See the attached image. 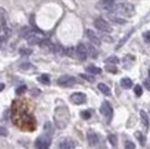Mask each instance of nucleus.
Returning <instances> with one entry per match:
<instances>
[{
    "instance_id": "f257e3e1",
    "label": "nucleus",
    "mask_w": 150,
    "mask_h": 149,
    "mask_svg": "<svg viewBox=\"0 0 150 149\" xmlns=\"http://www.w3.org/2000/svg\"><path fill=\"white\" fill-rule=\"evenodd\" d=\"M113 11L118 15H121V17H132L135 14V7L131 3L123 1V3H116Z\"/></svg>"
},
{
    "instance_id": "f03ea898",
    "label": "nucleus",
    "mask_w": 150,
    "mask_h": 149,
    "mask_svg": "<svg viewBox=\"0 0 150 149\" xmlns=\"http://www.w3.org/2000/svg\"><path fill=\"white\" fill-rule=\"evenodd\" d=\"M94 25H95L96 29L99 32H102V33H112V25H110L108 21H105L103 18H100V17L94 21Z\"/></svg>"
},
{
    "instance_id": "7ed1b4c3",
    "label": "nucleus",
    "mask_w": 150,
    "mask_h": 149,
    "mask_svg": "<svg viewBox=\"0 0 150 149\" xmlns=\"http://www.w3.org/2000/svg\"><path fill=\"white\" fill-rule=\"evenodd\" d=\"M51 144V135H48V134H44V135H40L37 137L36 141H35V146L39 149H46L48 148Z\"/></svg>"
},
{
    "instance_id": "20e7f679",
    "label": "nucleus",
    "mask_w": 150,
    "mask_h": 149,
    "mask_svg": "<svg viewBox=\"0 0 150 149\" xmlns=\"http://www.w3.org/2000/svg\"><path fill=\"white\" fill-rule=\"evenodd\" d=\"M57 83H58L61 87H70L73 86V84H76V79L73 76H68V75H65V76H61L57 80Z\"/></svg>"
},
{
    "instance_id": "39448f33",
    "label": "nucleus",
    "mask_w": 150,
    "mask_h": 149,
    "mask_svg": "<svg viewBox=\"0 0 150 149\" xmlns=\"http://www.w3.org/2000/svg\"><path fill=\"white\" fill-rule=\"evenodd\" d=\"M116 1L114 0H99L96 3V7L99 10H106V11H113Z\"/></svg>"
},
{
    "instance_id": "423d86ee",
    "label": "nucleus",
    "mask_w": 150,
    "mask_h": 149,
    "mask_svg": "<svg viewBox=\"0 0 150 149\" xmlns=\"http://www.w3.org/2000/svg\"><path fill=\"white\" fill-rule=\"evenodd\" d=\"M76 57H77L79 59H81V61L87 59V57H88V50H87V46L84 44V43H79V46L76 47Z\"/></svg>"
},
{
    "instance_id": "0eeeda50",
    "label": "nucleus",
    "mask_w": 150,
    "mask_h": 149,
    "mask_svg": "<svg viewBox=\"0 0 150 149\" xmlns=\"http://www.w3.org/2000/svg\"><path fill=\"white\" fill-rule=\"evenodd\" d=\"M70 101L76 105H81V104H86L87 102V97H86V94H83V93H73V94L70 95Z\"/></svg>"
},
{
    "instance_id": "6e6552de",
    "label": "nucleus",
    "mask_w": 150,
    "mask_h": 149,
    "mask_svg": "<svg viewBox=\"0 0 150 149\" xmlns=\"http://www.w3.org/2000/svg\"><path fill=\"white\" fill-rule=\"evenodd\" d=\"M100 113L103 115L105 118L110 119L112 118V115H113V109H112V105L108 102V101H103L102 105H100Z\"/></svg>"
},
{
    "instance_id": "1a4fd4ad",
    "label": "nucleus",
    "mask_w": 150,
    "mask_h": 149,
    "mask_svg": "<svg viewBox=\"0 0 150 149\" xmlns=\"http://www.w3.org/2000/svg\"><path fill=\"white\" fill-rule=\"evenodd\" d=\"M86 35H87V37L90 39V41H91L94 46H100L102 40H100V36H98V35H96V32L91 31V29H87Z\"/></svg>"
},
{
    "instance_id": "9d476101",
    "label": "nucleus",
    "mask_w": 150,
    "mask_h": 149,
    "mask_svg": "<svg viewBox=\"0 0 150 149\" xmlns=\"http://www.w3.org/2000/svg\"><path fill=\"white\" fill-rule=\"evenodd\" d=\"M87 140H88V144L91 146H96L100 142V137L96 134L95 131H88L87 133Z\"/></svg>"
},
{
    "instance_id": "9b49d317",
    "label": "nucleus",
    "mask_w": 150,
    "mask_h": 149,
    "mask_svg": "<svg viewBox=\"0 0 150 149\" xmlns=\"http://www.w3.org/2000/svg\"><path fill=\"white\" fill-rule=\"evenodd\" d=\"M74 146H76V144H74V141L70 140V138H62L58 144V148H61V149H72V148H74Z\"/></svg>"
},
{
    "instance_id": "f8f14e48",
    "label": "nucleus",
    "mask_w": 150,
    "mask_h": 149,
    "mask_svg": "<svg viewBox=\"0 0 150 149\" xmlns=\"http://www.w3.org/2000/svg\"><path fill=\"white\" fill-rule=\"evenodd\" d=\"M26 40H28V43H29L30 46H35V44H39V46H40L41 40H43V37L37 36V35H35V33H30V35L26 37Z\"/></svg>"
},
{
    "instance_id": "ddd939ff",
    "label": "nucleus",
    "mask_w": 150,
    "mask_h": 149,
    "mask_svg": "<svg viewBox=\"0 0 150 149\" xmlns=\"http://www.w3.org/2000/svg\"><path fill=\"white\" fill-rule=\"evenodd\" d=\"M108 18L112 21V22H114V24H117V25H124V24L127 22L124 18H121V17H118V14H109L108 15Z\"/></svg>"
},
{
    "instance_id": "4468645a",
    "label": "nucleus",
    "mask_w": 150,
    "mask_h": 149,
    "mask_svg": "<svg viewBox=\"0 0 150 149\" xmlns=\"http://www.w3.org/2000/svg\"><path fill=\"white\" fill-rule=\"evenodd\" d=\"M7 19H8V15H7V13H6V10L0 9V26L7 25Z\"/></svg>"
},
{
    "instance_id": "2eb2a0df",
    "label": "nucleus",
    "mask_w": 150,
    "mask_h": 149,
    "mask_svg": "<svg viewBox=\"0 0 150 149\" xmlns=\"http://www.w3.org/2000/svg\"><path fill=\"white\" fill-rule=\"evenodd\" d=\"M121 87L123 88H131L132 86H134V83H132V80L129 79V77H124V79H121Z\"/></svg>"
},
{
    "instance_id": "dca6fc26",
    "label": "nucleus",
    "mask_w": 150,
    "mask_h": 149,
    "mask_svg": "<svg viewBox=\"0 0 150 149\" xmlns=\"http://www.w3.org/2000/svg\"><path fill=\"white\" fill-rule=\"evenodd\" d=\"M86 69H87V72L92 73V75H99V73L102 72V69L98 68V66H95V65H88Z\"/></svg>"
},
{
    "instance_id": "f3484780",
    "label": "nucleus",
    "mask_w": 150,
    "mask_h": 149,
    "mask_svg": "<svg viewBox=\"0 0 150 149\" xmlns=\"http://www.w3.org/2000/svg\"><path fill=\"white\" fill-rule=\"evenodd\" d=\"M98 88H99L100 93H103L105 95H110V88L106 84H103V83H99L98 84Z\"/></svg>"
},
{
    "instance_id": "a211bd4d",
    "label": "nucleus",
    "mask_w": 150,
    "mask_h": 149,
    "mask_svg": "<svg viewBox=\"0 0 150 149\" xmlns=\"http://www.w3.org/2000/svg\"><path fill=\"white\" fill-rule=\"evenodd\" d=\"M87 46V50H88V55H91V57H94L95 58L96 55V50H95V47L92 46V43H90V44H86Z\"/></svg>"
},
{
    "instance_id": "6ab92c4d",
    "label": "nucleus",
    "mask_w": 150,
    "mask_h": 149,
    "mask_svg": "<svg viewBox=\"0 0 150 149\" xmlns=\"http://www.w3.org/2000/svg\"><path fill=\"white\" fill-rule=\"evenodd\" d=\"M65 55H68V57H76V50L73 48V47H68V48H65Z\"/></svg>"
},
{
    "instance_id": "aec40b11",
    "label": "nucleus",
    "mask_w": 150,
    "mask_h": 149,
    "mask_svg": "<svg viewBox=\"0 0 150 149\" xmlns=\"http://www.w3.org/2000/svg\"><path fill=\"white\" fill-rule=\"evenodd\" d=\"M141 118H142V122L145 124L146 127H149V118H147V113L145 111H141Z\"/></svg>"
},
{
    "instance_id": "412c9836",
    "label": "nucleus",
    "mask_w": 150,
    "mask_h": 149,
    "mask_svg": "<svg viewBox=\"0 0 150 149\" xmlns=\"http://www.w3.org/2000/svg\"><path fill=\"white\" fill-rule=\"evenodd\" d=\"M44 131H46L48 135H52V133H54V130H52V124H51L50 122H47L46 124H44Z\"/></svg>"
},
{
    "instance_id": "4be33fe9",
    "label": "nucleus",
    "mask_w": 150,
    "mask_h": 149,
    "mask_svg": "<svg viewBox=\"0 0 150 149\" xmlns=\"http://www.w3.org/2000/svg\"><path fill=\"white\" fill-rule=\"evenodd\" d=\"M37 80L40 81V83H43V84H50V77H48V75H41V76H39Z\"/></svg>"
},
{
    "instance_id": "5701e85b",
    "label": "nucleus",
    "mask_w": 150,
    "mask_h": 149,
    "mask_svg": "<svg viewBox=\"0 0 150 149\" xmlns=\"http://www.w3.org/2000/svg\"><path fill=\"white\" fill-rule=\"evenodd\" d=\"M106 71L110 73H117V66H116L114 63H108V65H106Z\"/></svg>"
},
{
    "instance_id": "b1692460",
    "label": "nucleus",
    "mask_w": 150,
    "mask_h": 149,
    "mask_svg": "<svg viewBox=\"0 0 150 149\" xmlns=\"http://www.w3.org/2000/svg\"><path fill=\"white\" fill-rule=\"evenodd\" d=\"M108 140H109V142L113 145V146L117 145V137L114 135V134H109V135H108Z\"/></svg>"
},
{
    "instance_id": "393cba45",
    "label": "nucleus",
    "mask_w": 150,
    "mask_h": 149,
    "mask_svg": "<svg viewBox=\"0 0 150 149\" xmlns=\"http://www.w3.org/2000/svg\"><path fill=\"white\" fill-rule=\"evenodd\" d=\"M118 61H120V59H118L116 55H112L109 58H106V63H114V65H116V63H118Z\"/></svg>"
},
{
    "instance_id": "a878e982",
    "label": "nucleus",
    "mask_w": 150,
    "mask_h": 149,
    "mask_svg": "<svg viewBox=\"0 0 150 149\" xmlns=\"http://www.w3.org/2000/svg\"><path fill=\"white\" fill-rule=\"evenodd\" d=\"M29 35H30V29H29V28H22V29H21V36L28 37Z\"/></svg>"
},
{
    "instance_id": "bb28decb",
    "label": "nucleus",
    "mask_w": 150,
    "mask_h": 149,
    "mask_svg": "<svg viewBox=\"0 0 150 149\" xmlns=\"http://www.w3.org/2000/svg\"><path fill=\"white\" fill-rule=\"evenodd\" d=\"M131 33H132V31H129V32H128V33H127V36L124 37V39H121V41H120V43H118V44H117V48H120V47H121V46H123L124 43L127 41V39H128V37H129V36H131Z\"/></svg>"
},
{
    "instance_id": "cd10ccee",
    "label": "nucleus",
    "mask_w": 150,
    "mask_h": 149,
    "mask_svg": "<svg viewBox=\"0 0 150 149\" xmlns=\"http://www.w3.org/2000/svg\"><path fill=\"white\" fill-rule=\"evenodd\" d=\"M135 137H137L138 140H139V142H141L142 145H145V137L142 135V134L139 133V131H137V133H135Z\"/></svg>"
},
{
    "instance_id": "c85d7f7f",
    "label": "nucleus",
    "mask_w": 150,
    "mask_h": 149,
    "mask_svg": "<svg viewBox=\"0 0 150 149\" xmlns=\"http://www.w3.org/2000/svg\"><path fill=\"white\" fill-rule=\"evenodd\" d=\"M134 91H135V95H137V97H141L142 93H143V90H142L141 86H135L134 87Z\"/></svg>"
},
{
    "instance_id": "c756f323",
    "label": "nucleus",
    "mask_w": 150,
    "mask_h": 149,
    "mask_svg": "<svg viewBox=\"0 0 150 149\" xmlns=\"http://www.w3.org/2000/svg\"><path fill=\"white\" fill-rule=\"evenodd\" d=\"M91 115H92L91 111H83V112H81V118L83 119H90V118H91Z\"/></svg>"
},
{
    "instance_id": "7c9ffc66",
    "label": "nucleus",
    "mask_w": 150,
    "mask_h": 149,
    "mask_svg": "<svg viewBox=\"0 0 150 149\" xmlns=\"http://www.w3.org/2000/svg\"><path fill=\"white\" fill-rule=\"evenodd\" d=\"M19 53H21L22 55H30L32 54V50L30 48H21L19 50Z\"/></svg>"
},
{
    "instance_id": "2f4dec72",
    "label": "nucleus",
    "mask_w": 150,
    "mask_h": 149,
    "mask_svg": "<svg viewBox=\"0 0 150 149\" xmlns=\"http://www.w3.org/2000/svg\"><path fill=\"white\" fill-rule=\"evenodd\" d=\"M25 91H26V86H19L18 88H17V91H15V93H17L18 95H21L22 93H25Z\"/></svg>"
},
{
    "instance_id": "473e14b6",
    "label": "nucleus",
    "mask_w": 150,
    "mask_h": 149,
    "mask_svg": "<svg viewBox=\"0 0 150 149\" xmlns=\"http://www.w3.org/2000/svg\"><path fill=\"white\" fill-rule=\"evenodd\" d=\"M124 146L127 149H134L135 148V144H132L131 141H125V144H124Z\"/></svg>"
},
{
    "instance_id": "72a5a7b5",
    "label": "nucleus",
    "mask_w": 150,
    "mask_h": 149,
    "mask_svg": "<svg viewBox=\"0 0 150 149\" xmlns=\"http://www.w3.org/2000/svg\"><path fill=\"white\" fill-rule=\"evenodd\" d=\"M143 39H145L147 43H150V31H147V32L143 33Z\"/></svg>"
},
{
    "instance_id": "f704fd0d",
    "label": "nucleus",
    "mask_w": 150,
    "mask_h": 149,
    "mask_svg": "<svg viewBox=\"0 0 150 149\" xmlns=\"http://www.w3.org/2000/svg\"><path fill=\"white\" fill-rule=\"evenodd\" d=\"M8 133H7V130H6L4 127H1L0 126V135H7Z\"/></svg>"
},
{
    "instance_id": "c9c22d12",
    "label": "nucleus",
    "mask_w": 150,
    "mask_h": 149,
    "mask_svg": "<svg viewBox=\"0 0 150 149\" xmlns=\"http://www.w3.org/2000/svg\"><path fill=\"white\" fill-rule=\"evenodd\" d=\"M81 77L83 79H86V80H88V81H94V77L88 76V75H81Z\"/></svg>"
},
{
    "instance_id": "e433bc0d",
    "label": "nucleus",
    "mask_w": 150,
    "mask_h": 149,
    "mask_svg": "<svg viewBox=\"0 0 150 149\" xmlns=\"http://www.w3.org/2000/svg\"><path fill=\"white\" fill-rule=\"evenodd\" d=\"M30 68V63H22V66H21V69H29Z\"/></svg>"
},
{
    "instance_id": "4c0bfd02",
    "label": "nucleus",
    "mask_w": 150,
    "mask_h": 149,
    "mask_svg": "<svg viewBox=\"0 0 150 149\" xmlns=\"http://www.w3.org/2000/svg\"><path fill=\"white\" fill-rule=\"evenodd\" d=\"M145 86H146V88H147V90H150V83H149V81H145Z\"/></svg>"
},
{
    "instance_id": "58836bf2",
    "label": "nucleus",
    "mask_w": 150,
    "mask_h": 149,
    "mask_svg": "<svg viewBox=\"0 0 150 149\" xmlns=\"http://www.w3.org/2000/svg\"><path fill=\"white\" fill-rule=\"evenodd\" d=\"M3 88H4V84H0V91L3 90Z\"/></svg>"
},
{
    "instance_id": "ea45409f",
    "label": "nucleus",
    "mask_w": 150,
    "mask_h": 149,
    "mask_svg": "<svg viewBox=\"0 0 150 149\" xmlns=\"http://www.w3.org/2000/svg\"><path fill=\"white\" fill-rule=\"evenodd\" d=\"M149 76H150V68H149Z\"/></svg>"
}]
</instances>
